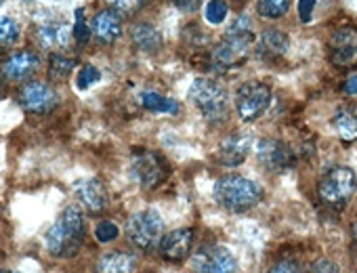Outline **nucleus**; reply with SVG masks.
Listing matches in <instances>:
<instances>
[{
    "mask_svg": "<svg viewBox=\"0 0 357 273\" xmlns=\"http://www.w3.org/2000/svg\"><path fill=\"white\" fill-rule=\"evenodd\" d=\"M128 240L145 252H151L160 246L164 235V221L155 210H141L132 214L126 223Z\"/></svg>",
    "mask_w": 357,
    "mask_h": 273,
    "instance_id": "5",
    "label": "nucleus"
},
{
    "mask_svg": "<svg viewBox=\"0 0 357 273\" xmlns=\"http://www.w3.org/2000/svg\"><path fill=\"white\" fill-rule=\"evenodd\" d=\"M74 65H76V61L72 57H68L66 53L57 51L49 59V76L53 80H66L70 76V72L74 70Z\"/></svg>",
    "mask_w": 357,
    "mask_h": 273,
    "instance_id": "24",
    "label": "nucleus"
},
{
    "mask_svg": "<svg viewBox=\"0 0 357 273\" xmlns=\"http://www.w3.org/2000/svg\"><path fill=\"white\" fill-rule=\"evenodd\" d=\"M91 26L84 20V9H76V26H74V38L78 45H86L91 38Z\"/></svg>",
    "mask_w": 357,
    "mask_h": 273,
    "instance_id": "29",
    "label": "nucleus"
},
{
    "mask_svg": "<svg viewBox=\"0 0 357 273\" xmlns=\"http://www.w3.org/2000/svg\"><path fill=\"white\" fill-rule=\"evenodd\" d=\"M141 105L155 114H178V103L174 99H168L153 91H147L141 95Z\"/></svg>",
    "mask_w": 357,
    "mask_h": 273,
    "instance_id": "23",
    "label": "nucleus"
},
{
    "mask_svg": "<svg viewBox=\"0 0 357 273\" xmlns=\"http://www.w3.org/2000/svg\"><path fill=\"white\" fill-rule=\"evenodd\" d=\"M70 28L66 24H45L36 30V42L45 51H61L70 45Z\"/></svg>",
    "mask_w": 357,
    "mask_h": 273,
    "instance_id": "18",
    "label": "nucleus"
},
{
    "mask_svg": "<svg viewBox=\"0 0 357 273\" xmlns=\"http://www.w3.org/2000/svg\"><path fill=\"white\" fill-rule=\"evenodd\" d=\"M330 59L334 65L351 68L357 65V30L353 28H340L332 34L328 42Z\"/></svg>",
    "mask_w": 357,
    "mask_h": 273,
    "instance_id": "11",
    "label": "nucleus"
},
{
    "mask_svg": "<svg viewBox=\"0 0 357 273\" xmlns=\"http://www.w3.org/2000/svg\"><path fill=\"white\" fill-rule=\"evenodd\" d=\"M290 9V0H257V11L265 20H278Z\"/></svg>",
    "mask_w": 357,
    "mask_h": 273,
    "instance_id": "25",
    "label": "nucleus"
},
{
    "mask_svg": "<svg viewBox=\"0 0 357 273\" xmlns=\"http://www.w3.org/2000/svg\"><path fill=\"white\" fill-rule=\"evenodd\" d=\"M91 34L95 36V40H99L101 45H112L120 38L122 34V20L120 13L116 9H101L93 20H91Z\"/></svg>",
    "mask_w": 357,
    "mask_h": 273,
    "instance_id": "15",
    "label": "nucleus"
},
{
    "mask_svg": "<svg viewBox=\"0 0 357 273\" xmlns=\"http://www.w3.org/2000/svg\"><path fill=\"white\" fill-rule=\"evenodd\" d=\"M40 68V59L32 51H17L9 55L3 65H0V74L7 80H26Z\"/></svg>",
    "mask_w": 357,
    "mask_h": 273,
    "instance_id": "16",
    "label": "nucleus"
},
{
    "mask_svg": "<svg viewBox=\"0 0 357 273\" xmlns=\"http://www.w3.org/2000/svg\"><path fill=\"white\" fill-rule=\"evenodd\" d=\"M192 267L196 273H238L236 256L225 246L200 248L192 258Z\"/></svg>",
    "mask_w": 357,
    "mask_h": 273,
    "instance_id": "8",
    "label": "nucleus"
},
{
    "mask_svg": "<svg viewBox=\"0 0 357 273\" xmlns=\"http://www.w3.org/2000/svg\"><path fill=\"white\" fill-rule=\"evenodd\" d=\"M192 246H194V229L181 227V229H174V231L162 235L158 252L164 260L178 263V260L188 258V254L192 252Z\"/></svg>",
    "mask_w": 357,
    "mask_h": 273,
    "instance_id": "12",
    "label": "nucleus"
},
{
    "mask_svg": "<svg viewBox=\"0 0 357 273\" xmlns=\"http://www.w3.org/2000/svg\"><path fill=\"white\" fill-rule=\"evenodd\" d=\"M342 93H347V95H357V74H353V76H349V78L344 80Z\"/></svg>",
    "mask_w": 357,
    "mask_h": 273,
    "instance_id": "36",
    "label": "nucleus"
},
{
    "mask_svg": "<svg viewBox=\"0 0 357 273\" xmlns=\"http://www.w3.org/2000/svg\"><path fill=\"white\" fill-rule=\"evenodd\" d=\"M313 9H315V0H298V15L303 24H309L313 17Z\"/></svg>",
    "mask_w": 357,
    "mask_h": 273,
    "instance_id": "33",
    "label": "nucleus"
},
{
    "mask_svg": "<svg viewBox=\"0 0 357 273\" xmlns=\"http://www.w3.org/2000/svg\"><path fill=\"white\" fill-rule=\"evenodd\" d=\"M257 154H259L261 164L271 173L288 171L294 164L292 150L284 141H278V139H263L257 146Z\"/></svg>",
    "mask_w": 357,
    "mask_h": 273,
    "instance_id": "13",
    "label": "nucleus"
},
{
    "mask_svg": "<svg viewBox=\"0 0 357 273\" xmlns=\"http://www.w3.org/2000/svg\"><path fill=\"white\" fill-rule=\"evenodd\" d=\"M269 273H303V269H301V265L294 263V260H280L278 265L271 267Z\"/></svg>",
    "mask_w": 357,
    "mask_h": 273,
    "instance_id": "32",
    "label": "nucleus"
},
{
    "mask_svg": "<svg viewBox=\"0 0 357 273\" xmlns=\"http://www.w3.org/2000/svg\"><path fill=\"white\" fill-rule=\"evenodd\" d=\"M168 175V164L155 152H145L132 162V177L143 189H155Z\"/></svg>",
    "mask_w": 357,
    "mask_h": 273,
    "instance_id": "10",
    "label": "nucleus"
},
{
    "mask_svg": "<svg viewBox=\"0 0 357 273\" xmlns=\"http://www.w3.org/2000/svg\"><path fill=\"white\" fill-rule=\"evenodd\" d=\"M118 233H120V229H118V225L112 223V221H101V223H97V227H95V237H97V242H101V244L114 242V240L118 237Z\"/></svg>",
    "mask_w": 357,
    "mask_h": 273,
    "instance_id": "30",
    "label": "nucleus"
},
{
    "mask_svg": "<svg viewBox=\"0 0 357 273\" xmlns=\"http://www.w3.org/2000/svg\"><path fill=\"white\" fill-rule=\"evenodd\" d=\"M76 194L82 202V206L91 212V214H101L107 204H109V196L105 185L99 179H86L76 187Z\"/></svg>",
    "mask_w": 357,
    "mask_h": 273,
    "instance_id": "17",
    "label": "nucleus"
},
{
    "mask_svg": "<svg viewBox=\"0 0 357 273\" xmlns=\"http://www.w3.org/2000/svg\"><path fill=\"white\" fill-rule=\"evenodd\" d=\"M172 5H174L176 9L185 11V13H194V11H198V7H200V0H172Z\"/></svg>",
    "mask_w": 357,
    "mask_h": 273,
    "instance_id": "35",
    "label": "nucleus"
},
{
    "mask_svg": "<svg viewBox=\"0 0 357 273\" xmlns=\"http://www.w3.org/2000/svg\"><path fill=\"white\" fill-rule=\"evenodd\" d=\"M353 237H355V242H357V223H355V227H353Z\"/></svg>",
    "mask_w": 357,
    "mask_h": 273,
    "instance_id": "37",
    "label": "nucleus"
},
{
    "mask_svg": "<svg viewBox=\"0 0 357 273\" xmlns=\"http://www.w3.org/2000/svg\"><path fill=\"white\" fill-rule=\"evenodd\" d=\"M288 45H290V42H288V36H286L284 32L269 28V30H265V32L261 34L259 49H261V53H265V55L280 57V55H284V53L288 51Z\"/></svg>",
    "mask_w": 357,
    "mask_h": 273,
    "instance_id": "22",
    "label": "nucleus"
},
{
    "mask_svg": "<svg viewBox=\"0 0 357 273\" xmlns=\"http://www.w3.org/2000/svg\"><path fill=\"white\" fill-rule=\"evenodd\" d=\"M99 78H101V72H99L95 65H84V68L78 72L76 88H78V91H86V88H89V86H93Z\"/></svg>",
    "mask_w": 357,
    "mask_h": 273,
    "instance_id": "28",
    "label": "nucleus"
},
{
    "mask_svg": "<svg viewBox=\"0 0 357 273\" xmlns=\"http://www.w3.org/2000/svg\"><path fill=\"white\" fill-rule=\"evenodd\" d=\"M84 240V212L80 204H70L45 235L47 250L57 258L78 254Z\"/></svg>",
    "mask_w": 357,
    "mask_h": 273,
    "instance_id": "1",
    "label": "nucleus"
},
{
    "mask_svg": "<svg viewBox=\"0 0 357 273\" xmlns=\"http://www.w3.org/2000/svg\"><path fill=\"white\" fill-rule=\"evenodd\" d=\"M107 3L118 13H132V11H137L145 3V0H107Z\"/></svg>",
    "mask_w": 357,
    "mask_h": 273,
    "instance_id": "31",
    "label": "nucleus"
},
{
    "mask_svg": "<svg viewBox=\"0 0 357 273\" xmlns=\"http://www.w3.org/2000/svg\"><path fill=\"white\" fill-rule=\"evenodd\" d=\"M334 130L342 141H355L357 139V114L353 109H338L334 114Z\"/></svg>",
    "mask_w": 357,
    "mask_h": 273,
    "instance_id": "21",
    "label": "nucleus"
},
{
    "mask_svg": "<svg viewBox=\"0 0 357 273\" xmlns=\"http://www.w3.org/2000/svg\"><path fill=\"white\" fill-rule=\"evenodd\" d=\"M215 200L229 212H246L263 200V187L242 175H227L215 183Z\"/></svg>",
    "mask_w": 357,
    "mask_h": 273,
    "instance_id": "3",
    "label": "nucleus"
},
{
    "mask_svg": "<svg viewBox=\"0 0 357 273\" xmlns=\"http://www.w3.org/2000/svg\"><path fill=\"white\" fill-rule=\"evenodd\" d=\"M0 273H17V271H11V269H0Z\"/></svg>",
    "mask_w": 357,
    "mask_h": 273,
    "instance_id": "38",
    "label": "nucleus"
},
{
    "mask_svg": "<svg viewBox=\"0 0 357 273\" xmlns=\"http://www.w3.org/2000/svg\"><path fill=\"white\" fill-rule=\"evenodd\" d=\"M271 101V88L263 82H246L236 95V107L244 122L259 120Z\"/></svg>",
    "mask_w": 357,
    "mask_h": 273,
    "instance_id": "7",
    "label": "nucleus"
},
{
    "mask_svg": "<svg viewBox=\"0 0 357 273\" xmlns=\"http://www.w3.org/2000/svg\"><path fill=\"white\" fill-rule=\"evenodd\" d=\"M135 267H137L135 254L124 252V250L105 252L97 260V273H132Z\"/></svg>",
    "mask_w": 357,
    "mask_h": 273,
    "instance_id": "19",
    "label": "nucleus"
},
{
    "mask_svg": "<svg viewBox=\"0 0 357 273\" xmlns=\"http://www.w3.org/2000/svg\"><path fill=\"white\" fill-rule=\"evenodd\" d=\"M188 97L202 111V116L208 122H221L227 116V107H229L227 93L219 82H215L211 78L194 80V84L190 86Z\"/></svg>",
    "mask_w": 357,
    "mask_h": 273,
    "instance_id": "4",
    "label": "nucleus"
},
{
    "mask_svg": "<svg viewBox=\"0 0 357 273\" xmlns=\"http://www.w3.org/2000/svg\"><path fill=\"white\" fill-rule=\"evenodd\" d=\"M255 42V32H252V24L250 17L240 15L227 30L225 38L213 49L211 53V63L219 70V72H227L236 65H240L246 59L248 49Z\"/></svg>",
    "mask_w": 357,
    "mask_h": 273,
    "instance_id": "2",
    "label": "nucleus"
},
{
    "mask_svg": "<svg viewBox=\"0 0 357 273\" xmlns=\"http://www.w3.org/2000/svg\"><path fill=\"white\" fill-rule=\"evenodd\" d=\"M250 134L248 132H234L229 136H225L223 143L219 146V152H217V160L223 164V166H240L246 158H248V152H250Z\"/></svg>",
    "mask_w": 357,
    "mask_h": 273,
    "instance_id": "14",
    "label": "nucleus"
},
{
    "mask_svg": "<svg viewBox=\"0 0 357 273\" xmlns=\"http://www.w3.org/2000/svg\"><path fill=\"white\" fill-rule=\"evenodd\" d=\"M311 273H338V267H336L332 260L321 258V260H317V263L313 265V271H311Z\"/></svg>",
    "mask_w": 357,
    "mask_h": 273,
    "instance_id": "34",
    "label": "nucleus"
},
{
    "mask_svg": "<svg viewBox=\"0 0 357 273\" xmlns=\"http://www.w3.org/2000/svg\"><path fill=\"white\" fill-rule=\"evenodd\" d=\"M130 36H132V42L139 51H145V53H155L160 47H162V36L160 32L149 26V24H139L130 30Z\"/></svg>",
    "mask_w": 357,
    "mask_h": 273,
    "instance_id": "20",
    "label": "nucleus"
},
{
    "mask_svg": "<svg viewBox=\"0 0 357 273\" xmlns=\"http://www.w3.org/2000/svg\"><path fill=\"white\" fill-rule=\"evenodd\" d=\"M20 40V26L11 17H0V47H13Z\"/></svg>",
    "mask_w": 357,
    "mask_h": 273,
    "instance_id": "26",
    "label": "nucleus"
},
{
    "mask_svg": "<svg viewBox=\"0 0 357 273\" xmlns=\"http://www.w3.org/2000/svg\"><path fill=\"white\" fill-rule=\"evenodd\" d=\"M357 179L347 166L332 169L319 183V200L330 208H342L355 194Z\"/></svg>",
    "mask_w": 357,
    "mask_h": 273,
    "instance_id": "6",
    "label": "nucleus"
},
{
    "mask_svg": "<svg viewBox=\"0 0 357 273\" xmlns=\"http://www.w3.org/2000/svg\"><path fill=\"white\" fill-rule=\"evenodd\" d=\"M20 103L32 114H49L57 107L59 95L47 82H28L20 88Z\"/></svg>",
    "mask_w": 357,
    "mask_h": 273,
    "instance_id": "9",
    "label": "nucleus"
},
{
    "mask_svg": "<svg viewBox=\"0 0 357 273\" xmlns=\"http://www.w3.org/2000/svg\"><path fill=\"white\" fill-rule=\"evenodd\" d=\"M227 5H225V0H208L206 3V20H208V24H213V26H219V24H223L225 22V17H227Z\"/></svg>",
    "mask_w": 357,
    "mask_h": 273,
    "instance_id": "27",
    "label": "nucleus"
}]
</instances>
